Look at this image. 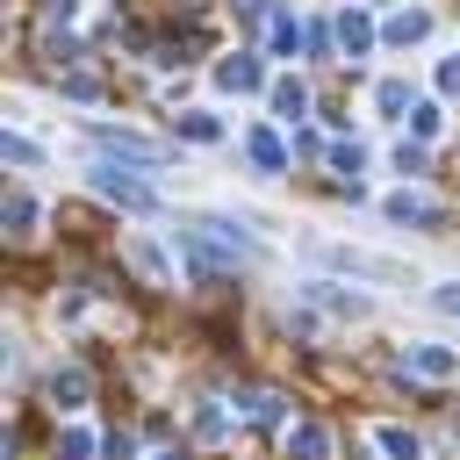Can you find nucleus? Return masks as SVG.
I'll use <instances>...</instances> for the list:
<instances>
[{
	"label": "nucleus",
	"instance_id": "nucleus-11",
	"mask_svg": "<svg viewBox=\"0 0 460 460\" xmlns=\"http://www.w3.org/2000/svg\"><path fill=\"white\" fill-rule=\"evenodd\" d=\"M101 453V438L86 431V424H65V438H58V460H93Z\"/></svg>",
	"mask_w": 460,
	"mask_h": 460
},
{
	"label": "nucleus",
	"instance_id": "nucleus-22",
	"mask_svg": "<svg viewBox=\"0 0 460 460\" xmlns=\"http://www.w3.org/2000/svg\"><path fill=\"white\" fill-rule=\"evenodd\" d=\"M431 302H438L446 316H460V280H446V288H431Z\"/></svg>",
	"mask_w": 460,
	"mask_h": 460
},
{
	"label": "nucleus",
	"instance_id": "nucleus-21",
	"mask_svg": "<svg viewBox=\"0 0 460 460\" xmlns=\"http://www.w3.org/2000/svg\"><path fill=\"white\" fill-rule=\"evenodd\" d=\"M7 158H14V165H36V158H43V151H36V144H29V137H7Z\"/></svg>",
	"mask_w": 460,
	"mask_h": 460
},
{
	"label": "nucleus",
	"instance_id": "nucleus-6",
	"mask_svg": "<svg viewBox=\"0 0 460 460\" xmlns=\"http://www.w3.org/2000/svg\"><path fill=\"white\" fill-rule=\"evenodd\" d=\"M381 216H388V223H438V208H431L424 194H410V187H402V194H388V201H381Z\"/></svg>",
	"mask_w": 460,
	"mask_h": 460
},
{
	"label": "nucleus",
	"instance_id": "nucleus-23",
	"mask_svg": "<svg viewBox=\"0 0 460 460\" xmlns=\"http://www.w3.org/2000/svg\"><path fill=\"white\" fill-rule=\"evenodd\" d=\"M438 93H460V58H446V65H438Z\"/></svg>",
	"mask_w": 460,
	"mask_h": 460
},
{
	"label": "nucleus",
	"instance_id": "nucleus-14",
	"mask_svg": "<svg viewBox=\"0 0 460 460\" xmlns=\"http://www.w3.org/2000/svg\"><path fill=\"white\" fill-rule=\"evenodd\" d=\"M338 36H345V50L359 58L367 43H374V29H367V14H338Z\"/></svg>",
	"mask_w": 460,
	"mask_h": 460
},
{
	"label": "nucleus",
	"instance_id": "nucleus-8",
	"mask_svg": "<svg viewBox=\"0 0 460 460\" xmlns=\"http://www.w3.org/2000/svg\"><path fill=\"white\" fill-rule=\"evenodd\" d=\"M374 446H381L388 460H424V446H417V431H402V424H374Z\"/></svg>",
	"mask_w": 460,
	"mask_h": 460
},
{
	"label": "nucleus",
	"instance_id": "nucleus-17",
	"mask_svg": "<svg viewBox=\"0 0 460 460\" xmlns=\"http://www.w3.org/2000/svg\"><path fill=\"white\" fill-rule=\"evenodd\" d=\"M374 101H381V115H402V108H410V86H402V79H381Z\"/></svg>",
	"mask_w": 460,
	"mask_h": 460
},
{
	"label": "nucleus",
	"instance_id": "nucleus-3",
	"mask_svg": "<svg viewBox=\"0 0 460 460\" xmlns=\"http://www.w3.org/2000/svg\"><path fill=\"white\" fill-rule=\"evenodd\" d=\"M410 374L417 381H453L460 374V352L453 345H410Z\"/></svg>",
	"mask_w": 460,
	"mask_h": 460
},
{
	"label": "nucleus",
	"instance_id": "nucleus-9",
	"mask_svg": "<svg viewBox=\"0 0 460 460\" xmlns=\"http://www.w3.org/2000/svg\"><path fill=\"white\" fill-rule=\"evenodd\" d=\"M244 144H252V165H259V172H280V165H288V151H280V137H273V129H252Z\"/></svg>",
	"mask_w": 460,
	"mask_h": 460
},
{
	"label": "nucleus",
	"instance_id": "nucleus-7",
	"mask_svg": "<svg viewBox=\"0 0 460 460\" xmlns=\"http://www.w3.org/2000/svg\"><path fill=\"white\" fill-rule=\"evenodd\" d=\"M216 86H223V93H252V86H259V58L237 50L230 65H216Z\"/></svg>",
	"mask_w": 460,
	"mask_h": 460
},
{
	"label": "nucleus",
	"instance_id": "nucleus-19",
	"mask_svg": "<svg viewBox=\"0 0 460 460\" xmlns=\"http://www.w3.org/2000/svg\"><path fill=\"white\" fill-rule=\"evenodd\" d=\"M331 165H338V172H345V180H352V172H359V165H367V151H359V144H331Z\"/></svg>",
	"mask_w": 460,
	"mask_h": 460
},
{
	"label": "nucleus",
	"instance_id": "nucleus-16",
	"mask_svg": "<svg viewBox=\"0 0 460 460\" xmlns=\"http://www.w3.org/2000/svg\"><path fill=\"white\" fill-rule=\"evenodd\" d=\"M244 417H252V424H280L288 402H280V395H244Z\"/></svg>",
	"mask_w": 460,
	"mask_h": 460
},
{
	"label": "nucleus",
	"instance_id": "nucleus-5",
	"mask_svg": "<svg viewBox=\"0 0 460 460\" xmlns=\"http://www.w3.org/2000/svg\"><path fill=\"white\" fill-rule=\"evenodd\" d=\"M93 144H101V151H122V158H165V144H151V137H137V129H93Z\"/></svg>",
	"mask_w": 460,
	"mask_h": 460
},
{
	"label": "nucleus",
	"instance_id": "nucleus-1",
	"mask_svg": "<svg viewBox=\"0 0 460 460\" xmlns=\"http://www.w3.org/2000/svg\"><path fill=\"white\" fill-rule=\"evenodd\" d=\"M93 194H108V201H122V208H151V187L129 180L122 165H93Z\"/></svg>",
	"mask_w": 460,
	"mask_h": 460
},
{
	"label": "nucleus",
	"instance_id": "nucleus-13",
	"mask_svg": "<svg viewBox=\"0 0 460 460\" xmlns=\"http://www.w3.org/2000/svg\"><path fill=\"white\" fill-rule=\"evenodd\" d=\"M424 29H431V14H417V7L410 14H388V43H417Z\"/></svg>",
	"mask_w": 460,
	"mask_h": 460
},
{
	"label": "nucleus",
	"instance_id": "nucleus-12",
	"mask_svg": "<svg viewBox=\"0 0 460 460\" xmlns=\"http://www.w3.org/2000/svg\"><path fill=\"white\" fill-rule=\"evenodd\" d=\"M273 108H280V122H295V115L309 108V93H302V79H273Z\"/></svg>",
	"mask_w": 460,
	"mask_h": 460
},
{
	"label": "nucleus",
	"instance_id": "nucleus-2",
	"mask_svg": "<svg viewBox=\"0 0 460 460\" xmlns=\"http://www.w3.org/2000/svg\"><path fill=\"white\" fill-rule=\"evenodd\" d=\"M86 395H93L86 367H58V374H50V402H58V417H79V410H86Z\"/></svg>",
	"mask_w": 460,
	"mask_h": 460
},
{
	"label": "nucleus",
	"instance_id": "nucleus-10",
	"mask_svg": "<svg viewBox=\"0 0 460 460\" xmlns=\"http://www.w3.org/2000/svg\"><path fill=\"white\" fill-rule=\"evenodd\" d=\"M309 295H316V302H331L338 316H367V302H359V295H345L338 280H309Z\"/></svg>",
	"mask_w": 460,
	"mask_h": 460
},
{
	"label": "nucleus",
	"instance_id": "nucleus-18",
	"mask_svg": "<svg viewBox=\"0 0 460 460\" xmlns=\"http://www.w3.org/2000/svg\"><path fill=\"white\" fill-rule=\"evenodd\" d=\"M180 137H194V144H216V137H223V122H216V115H180Z\"/></svg>",
	"mask_w": 460,
	"mask_h": 460
},
{
	"label": "nucleus",
	"instance_id": "nucleus-15",
	"mask_svg": "<svg viewBox=\"0 0 460 460\" xmlns=\"http://www.w3.org/2000/svg\"><path fill=\"white\" fill-rule=\"evenodd\" d=\"M129 259H137V273H151V280H165V252H158L151 237H137V244H129Z\"/></svg>",
	"mask_w": 460,
	"mask_h": 460
},
{
	"label": "nucleus",
	"instance_id": "nucleus-24",
	"mask_svg": "<svg viewBox=\"0 0 460 460\" xmlns=\"http://www.w3.org/2000/svg\"><path fill=\"white\" fill-rule=\"evenodd\" d=\"M158 460H180V453H158Z\"/></svg>",
	"mask_w": 460,
	"mask_h": 460
},
{
	"label": "nucleus",
	"instance_id": "nucleus-4",
	"mask_svg": "<svg viewBox=\"0 0 460 460\" xmlns=\"http://www.w3.org/2000/svg\"><path fill=\"white\" fill-rule=\"evenodd\" d=\"M288 453L295 460H331V424H316V417L288 424Z\"/></svg>",
	"mask_w": 460,
	"mask_h": 460
},
{
	"label": "nucleus",
	"instance_id": "nucleus-20",
	"mask_svg": "<svg viewBox=\"0 0 460 460\" xmlns=\"http://www.w3.org/2000/svg\"><path fill=\"white\" fill-rule=\"evenodd\" d=\"M395 172H424V144H395Z\"/></svg>",
	"mask_w": 460,
	"mask_h": 460
}]
</instances>
